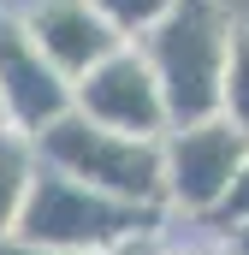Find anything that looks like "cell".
Wrapping results in <instances>:
<instances>
[{"mask_svg": "<svg viewBox=\"0 0 249 255\" xmlns=\"http://www.w3.org/2000/svg\"><path fill=\"white\" fill-rule=\"evenodd\" d=\"M244 154H249V130H238L226 113L196 119V125H172L160 136L166 208L172 214H196V220H214V208L226 202Z\"/></svg>", "mask_w": 249, "mask_h": 255, "instance_id": "obj_4", "label": "cell"}, {"mask_svg": "<svg viewBox=\"0 0 249 255\" xmlns=\"http://www.w3.org/2000/svg\"><path fill=\"white\" fill-rule=\"evenodd\" d=\"M0 130H12V125H6V107H0Z\"/></svg>", "mask_w": 249, "mask_h": 255, "instance_id": "obj_16", "label": "cell"}, {"mask_svg": "<svg viewBox=\"0 0 249 255\" xmlns=\"http://www.w3.org/2000/svg\"><path fill=\"white\" fill-rule=\"evenodd\" d=\"M220 250H226V255H249V220H238V226L220 232Z\"/></svg>", "mask_w": 249, "mask_h": 255, "instance_id": "obj_13", "label": "cell"}, {"mask_svg": "<svg viewBox=\"0 0 249 255\" xmlns=\"http://www.w3.org/2000/svg\"><path fill=\"white\" fill-rule=\"evenodd\" d=\"M0 107L18 136H42L54 119L71 113V83L42 60L24 18H12V12H0Z\"/></svg>", "mask_w": 249, "mask_h": 255, "instance_id": "obj_6", "label": "cell"}, {"mask_svg": "<svg viewBox=\"0 0 249 255\" xmlns=\"http://www.w3.org/2000/svg\"><path fill=\"white\" fill-rule=\"evenodd\" d=\"M71 113L101 125V130H119V136H142V142H160L172 130L166 101L154 89V71L142 65V54L130 42L71 83Z\"/></svg>", "mask_w": 249, "mask_h": 255, "instance_id": "obj_5", "label": "cell"}, {"mask_svg": "<svg viewBox=\"0 0 249 255\" xmlns=\"http://www.w3.org/2000/svg\"><path fill=\"white\" fill-rule=\"evenodd\" d=\"M160 255H226V250H208V244H184V250H160Z\"/></svg>", "mask_w": 249, "mask_h": 255, "instance_id": "obj_15", "label": "cell"}, {"mask_svg": "<svg viewBox=\"0 0 249 255\" xmlns=\"http://www.w3.org/2000/svg\"><path fill=\"white\" fill-rule=\"evenodd\" d=\"M238 220H249V154H244V166H238V178H232V190H226V202L214 208V226L220 232L238 226Z\"/></svg>", "mask_w": 249, "mask_h": 255, "instance_id": "obj_11", "label": "cell"}, {"mask_svg": "<svg viewBox=\"0 0 249 255\" xmlns=\"http://www.w3.org/2000/svg\"><path fill=\"white\" fill-rule=\"evenodd\" d=\"M166 244H160V232H142V238H124V244H107V250L95 255H160Z\"/></svg>", "mask_w": 249, "mask_h": 255, "instance_id": "obj_12", "label": "cell"}, {"mask_svg": "<svg viewBox=\"0 0 249 255\" xmlns=\"http://www.w3.org/2000/svg\"><path fill=\"white\" fill-rule=\"evenodd\" d=\"M220 113L238 130H249V24L232 30V54H226V77H220Z\"/></svg>", "mask_w": 249, "mask_h": 255, "instance_id": "obj_10", "label": "cell"}, {"mask_svg": "<svg viewBox=\"0 0 249 255\" xmlns=\"http://www.w3.org/2000/svg\"><path fill=\"white\" fill-rule=\"evenodd\" d=\"M30 178H36V142L18 136V130H0V232L18 226V208L30 196Z\"/></svg>", "mask_w": 249, "mask_h": 255, "instance_id": "obj_8", "label": "cell"}, {"mask_svg": "<svg viewBox=\"0 0 249 255\" xmlns=\"http://www.w3.org/2000/svg\"><path fill=\"white\" fill-rule=\"evenodd\" d=\"M36 142V160L54 166L65 178H77L83 190H101L113 202L130 208H154L166 214V184H160V142H142V136H119V130H101L77 113H65Z\"/></svg>", "mask_w": 249, "mask_h": 255, "instance_id": "obj_2", "label": "cell"}, {"mask_svg": "<svg viewBox=\"0 0 249 255\" xmlns=\"http://www.w3.org/2000/svg\"><path fill=\"white\" fill-rule=\"evenodd\" d=\"M24 30H30V42L42 48V60L54 65L65 83H77L83 71H95L107 54L124 48L83 0H42V6H30L24 12Z\"/></svg>", "mask_w": 249, "mask_h": 255, "instance_id": "obj_7", "label": "cell"}, {"mask_svg": "<svg viewBox=\"0 0 249 255\" xmlns=\"http://www.w3.org/2000/svg\"><path fill=\"white\" fill-rule=\"evenodd\" d=\"M0 255H60V250H42V244H24L18 232H0Z\"/></svg>", "mask_w": 249, "mask_h": 255, "instance_id": "obj_14", "label": "cell"}, {"mask_svg": "<svg viewBox=\"0 0 249 255\" xmlns=\"http://www.w3.org/2000/svg\"><path fill=\"white\" fill-rule=\"evenodd\" d=\"M154 226H160L154 208H130V202H113L101 190H83L77 178L36 160V178H30V196H24L12 232L24 244H42V250H60V255H95L107 244L142 238Z\"/></svg>", "mask_w": 249, "mask_h": 255, "instance_id": "obj_3", "label": "cell"}, {"mask_svg": "<svg viewBox=\"0 0 249 255\" xmlns=\"http://www.w3.org/2000/svg\"><path fill=\"white\" fill-rule=\"evenodd\" d=\"M83 6H89V12L119 36V42H136V36H148V30L166 18L178 0H83Z\"/></svg>", "mask_w": 249, "mask_h": 255, "instance_id": "obj_9", "label": "cell"}, {"mask_svg": "<svg viewBox=\"0 0 249 255\" xmlns=\"http://www.w3.org/2000/svg\"><path fill=\"white\" fill-rule=\"evenodd\" d=\"M232 30L238 18L220 0H178L148 36H136L130 48L154 71V89L166 101L172 125H196L220 113V77H226V54H232Z\"/></svg>", "mask_w": 249, "mask_h": 255, "instance_id": "obj_1", "label": "cell"}]
</instances>
